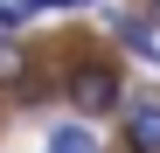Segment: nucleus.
<instances>
[{"label": "nucleus", "instance_id": "4", "mask_svg": "<svg viewBox=\"0 0 160 153\" xmlns=\"http://www.w3.org/2000/svg\"><path fill=\"white\" fill-rule=\"evenodd\" d=\"M112 35H118V49H132V56H160V42H153V28L139 14H112Z\"/></svg>", "mask_w": 160, "mask_h": 153}, {"label": "nucleus", "instance_id": "6", "mask_svg": "<svg viewBox=\"0 0 160 153\" xmlns=\"http://www.w3.org/2000/svg\"><path fill=\"white\" fill-rule=\"evenodd\" d=\"M28 14H49V7H77V0H21Z\"/></svg>", "mask_w": 160, "mask_h": 153}, {"label": "nucleus", "instance_id": "8", "mask_svg": "<svg viewBox=\"0 0 160 153\" xmlns=\"http://www.w3.org/2000/svg\"><path fill=\"white\" fill-rule=\"evenodd\" d=\"M77 7H91V0H77Z\"/></svg>", "mask_w": 160, "mask_h": 153}, {"label": "nucleus", "instance_id": "5", "mask_svg": "<svg viewBox=\"0 0 160 153\" xmlns=\"http://www.w3.org/2000/svg\"><path fill=\"white\" fill-rule=\"evenodd\" d=\"M49 153H98V132L77 125V118H63L56 132H49Z\"/></svg>", "mask_w": 160, "mask_h": 153}, {"label": "nucleus", "instance_id": "7", "mask_svg": "<svg viewBox=\"0 0 160 153\" xmlns=\"http://www.w3.org/2000/svg\"><path fill=\"white\" fill-rule=\"evenodd\" d=\"M139 21H146V28H160V0H146V14H139Z\"/></svg>", "mask_w": 160, "mask_h": 153}, {"label": "nucleus", "instance_id": "1", "mask_svg": "<svg viewBox=\"0 0 160 153\" xmlns=\"http://www.w3.org/2000/svg\"><path fill=\"white\" fill-rule=\"evenodd\" d=\"M63 97H70L77 125H98V118H112V111L125 105V76H118L112 56H77L70 76H63Z\"/></svg>", "mask_w": 160, "mask_h": 153}, {"label": "nucleus", "instance_id": "3", "mask_svg": "<svg viewBox=\"0 0 160 153\" xmlns=\"http://www.w3.org/2000/svg\"><path fill=\"white\" fill-rule=\"evenodd\" d=\"M35 76V56H28V42L21 35H0V91H21Z\"/></svg>", "mask_w": 160, "mask_h": 153}, {"label": "nucleus", "instance_id": "2", "mask_svg": "<svg viewBox=\"0 0 160 153\" xmlns=\"http://www.w3.org/2000/svg\"><path fill=\"white\" fill-rule=\"evenodd\" d=\"M118 118H125V153H160V91L125 97Z\"/></svg>", "mask_w": 160, "mask_h": 153}]
</instances>
